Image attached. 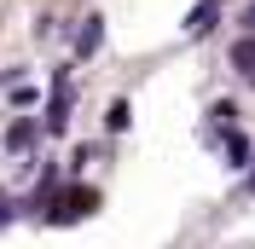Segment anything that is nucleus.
Masks as SVG:
<instances>
[{
	"label": "nucleus",
	"instance_id": "nucleus-1",
	"mask_svg": "<svg viewBox=\"0 0 255 249\" xmlns=\"http://www.w3.org/2000/svg\"><path fill=\"white\" fill-rule=\"evenodd\" d=\"M99 209V191H87V186H76V191H64L58 203L47 209V220L52 226H70V220H81V215H93Z\"/></svg>",
	"mask_w": 255,
	"mask_h": 249
},
{
	"label": "nucleus",
	"instance_id": "nucleus-2",
	"mask_svg": "<svg viewBox=\"0 0 255 249\" xmlns=\"http://www.w3.org/2000/svg\"><path fill=\"white\" fill-rule=\"evenodd\" d=\"M64 127H70V76H58L52 105H47V133H64Z\"/></svg>",
	"mask_w": 255,
	"mask_h": 249
},
{
	"label": "nucleus",
	"instance_id": "nucleus-3",
	"mask_svg": "<svg viewBox=\"0 0 255 249\" xmlns=\"http://www.w3.org/2000/svg\"><path fill=\"white\" fill-rule=\"evenodd\" d=\"M35 139H41V122H35V116H17V122L6 127V151H29Z\"/></svg>",
	"mask_w": 255,
	"mask_h": 249
},
{
	"label": "nucleus",
	"instance_id": "nucleus-4",
	"mask_svg": "<svg viewBox=\"0 0 255 249\" xmlns=\"http://www.w3.org/2000/svg\"><path fill=\"white\" fill-rule=\"evenodd\" d=\"M99 47H105V17H87V29L76 35V58H93Z\"/></svg>",
	"mask_w": 255,
	"mask_h": 249
},
{
	"label": "nucleus",
	"instance_id": "nucleus-5",
	"mask_svg": "<svg viewBox=\"0 0 255 249\" xmlns=\"http://www.w3.org/2000/svg\"><path fill=\"white\" fill-rule=\"evenodd\" d=\"M215 17H221V0H197V12L186 17V35H209V29H215Z\"/></svg>",
	"mask_w": 255,
	"mask_h": 249
},
{
	"label": "nucleus",
	"instance_id": "nucleus-6",
	"mask_svg": "<svg viewBox=\"0 0 255 249\" xmlns=\"http://www.w3.org/2000/svg\"><path fill=\"white\" fill-rule=\"evenodd\" d=\"M232 70H244V81H255V35H244L232 47Z\"/></svg>",
	"mask_w": 255,
	"mask_h": 249
},
{
	"label": "nucleus",
	"instance_id": "nucleus-7",
	"mask_svg": "<svg viewBox=\"0 0 255 249\" xmlns=\"http://www.w3.org/2000/svg\"><path fill=\"white\" fill-rule=\"evenodd\" d=\"M226 156H232V162H244V156H250V139H244V133H226Z\"/></svg>",
	"mask_w": 255,
	"mask_h": 249
},
{
	"label": "nucleus",
	"instance_id": "nucleus-8",
	"mask_svg": "<svg viewBox=\"0 0 255 249\" xmlns=\"http://www.w3.org/2000/svg\"><path fill=\"white\" fill-rule=\"evenodd\" d=\"M105 122H111V133H122V127H128V99H116V105H111V116H105Z\"/></svg>",
	"mask_w": 255,
	"mask_h": 249
},
{
	"label": "nucleus",
	"instance_id": "nucleus-9",
	"mask_svg": "<svg viewBox=\"0 0 255 249\" xmlns=\"http://www.w3.org/2000/svg\"><path fill=\"white\" fill-rule=\"evenodd\" d=\"M209 116H215V122H226V127H232V122H238V105H232V99H221V105L209 110Z\"/></svg>",
	"mask_w": 255,
	"mask_h": 249
},
{
	"label": "nucleus",
	"instance_id": "nucleus-10",
	"mask_svg": "<svg viewBox=\"0 0 255 249\" xmlns=\"http://www.w3.org/2000/svg\"><path fill=\"white\" fill-rule=\"evenodd\" d=\"M6 220H12V197H6V191H0V226H6Z\"/></svg>",
	"mask_w": 255,
	"mask_h": 249
},
{
	"label": "nucleus",
	"instance_id": "nucleus-11",
	"mask_svg": "<svg viewBox=\"0 0 255 249\" xmlns=\"http://www.w3.org/2000/svg\"><path fill=\"white\" fill-rule=\"evenodd\" d=\"M244 29H250V35H255V6H250V12H244Z\"/></svg>",
	"mask_w": 255,
	"mask_h": 249
},
{
	"label": "nucleus",
	"instance_id": "nucleus-12",
	"mask_svg": "<svg viewBox=\"0 0 255 249\" xmlns=\"http://www.w3.org/2000/svg\"><path fill=\"white\" fill-rule=\"evenodd\" d=\"M250 191H255V174H250Z\"/></svg>",
	"mask_w": 255,
	"mask_h": 249
}]
</instances>
